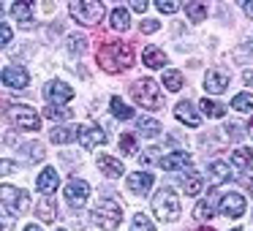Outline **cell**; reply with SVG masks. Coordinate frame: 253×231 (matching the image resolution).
Instances as JSON below:
<instances>
[{
  "mask_svg": "<svg viewBox=\"0 0 253 231\" xmlns=\"http://www.w3.org/2000/svg\"><path fill=\"white\" fill-rule=\"evenodd\" d=\"M133 46L128 41H106L104 46L98 49V63L104 71L109 74H120L126 68L133 66Z\"/></svg>",
  "mask_w": 253,
  "mask_h": 231,
  "instance_id": "6da1fadb",
  "label": "cell"
},
{
  "mask_svg": "<svg viewBox=\"0 0 253 231\" xmlns=\"http://www.w3.org/2000/svg\"><path fill=\"white\" fill-rule=\"evenodd\" d=\"M68 14H71L74 22L87 28V25H98L101 19H104L106 6L98 3V0H71V3H68Z\"/></svg>",
  "mask_w": 253,
  "mask_h": 231,
  "instance_id": "7a4b0ae2",
  "label": "cell"
},
{
  "mask_svg": "<svg viewBox=\"0 0 253 231\" xmlns=\"http://www.w3.org/2000/svg\"><path fill=\"white\" fill-rule=\"evenodd\" d=\"M131 98L144 109H161L164 106V93L153 79H136L131 84Z\"/></svg>",
  "mask_w": 253,
  "mask_h": 231,
  "instance_id": "3957f363",
  "label": "cell"
},
{
  "mask_svg": "<svg viewBox=\"0 0 253 231\" xmlns=\"http://www.w3.org/2000/svg\"><path fill=\"white\" fill-rule=\"evenodd\" d=\"M153 215L164 223H171V220L180 218V201H177L171 188H161L153 196Z\"/></svg>",
  "mask_w": 253,
  "mask_h": 231,
  "instance_id": "277c9868",
  "label": "cell"
},
{
  "mask_svg": "<svg viewBox=\"0 0 253 231\" xmlns=\"http://www.w3.org/2000/svg\"><path fill=\"white\" fill-rule=\"evenodd\" d=\"M120 220H123V212H120V204H117L115 198H101L98 207L93 209V223L101 226V229H106V231L117 229Z\"/></svg>",
  "mask_w": 253,
  "mask_h": 231,
  "instance_id": "5b68a950",
  "label": "cell"
},
{
  "mask_svg": "<svg viewBox=\"0 0 253 231\" xmlns=\"http://www.w3.org/2000/svg\"><path fill=\"white\" fill-rule=\"evenodd\" d=\"M8 122H11L14 128H22V131H39L41 128V117L39 112L33 109V106L28 104H14L11 109L6 112Z\"/></svg>",
  "mask_w": 253,
  "mask_h": 231,
  "instance_id": "8992f818",
  "label": "cell"
},
{
  "mask_svg": "<svg viewBox=\"0 0 253 231\" xmlns=\"http://www.w3.org/2000/svg\"><path fill=\"white\" fill-rule=\"evenodd\" d=\"M0 204H6L11 212H25L30 207V196L28 191L14 185H0Z\"/></svg>",
  "mask_w": 253,
  "mask_h": 231,
  "instance_id": "52a82bcc",
  "label": "cell"
},
{
  "mask_svg": "<svg viewBox=\"0 0 253 231\" xmlns=\"http://www.w3.org/2000/svg\"><path fill=\"white\" fill-rule=\"evenodd\" d=\"M245 207H248V201H245L242 193H223L220 201L215 204V212L223 215V218H242V215H245Z\"/></svg>",
  "mask_w": 253,
  "mask_h": 231,
  "instance_id": "ba28073f",
  "label": "cell"
},
{
  "mask_svg": "<svg viewBox=\"0 0 253 231\" xmlns=\"http://www.w3.org/2000/svg\"><path fill=\"white\" fill-rule=\"evenodd\" d=\"M66 201L71 204L74 209H82V207H87V201H90V185L84 180H68L66 182Z\"/></svg>",
  "mask_w": 253,
  "mask_h": 231,
  "instance_id": "9c48e42d",
  "label": "cell"
},
{
  "mask_svg": "<svg viewBox=\"0 0 253 231\" xmlns=\"http://www.w3.org/2000/svg\"><path fill=\"white\" fill-rule=\"evenodd\" d=\"M77 139L84 150H93V147H101V144L109 142V133L98 125H79L77 128Z\"/></svg>",
  "mask_w": 253,
  "mask_h": 231,
  "instance_id": "30bf717a",
  "label": "cell"
},
{
  "mask_svg": "<svg viewBox=\"0 0 253 231\" xmlns=\"http://www.w3.org/2000/svg\"><path fill=\"white\" fill-rule=\"evenodd\" d=\"M44 98L49 101V104H66V101L74 98V87L66 82H60V79H52V82L44 84Z\"/></svg>",
  "mask_w": 253,
  "mask_h": 231,
  "instance_id": "8fae6325",
  "label": "cell"
},
{
  "mask_svg": "<svg viewBox=\"0 0 253 231\" xmlns=\"http://www.w3.org/2000/svg\"><path fill=\"white\" fill-rule=\"evenodd\" d=\"M204 90L212 95H220L229 90V74L223 71V68H210L207 77H204Z\"/></svg>",
  "mask_w": 253,
  "mask_h": 231,
  "instance_id": "7c38bea8",
  "label": "cell"
},
{
  "mask_svg": "<svg viewBox=\"0 0 253 231\" xmlns=\"http://www.w3.org/2000/svg\"><path fill=\"white\" fill-rule=\"evenodd\" d=\"M0 79H3V84H6V87H11V90H25V87H28V82H30L28 71H25V68H19V66L3 68V71H0Z\"/></svg>",
  "mask_w": 253,
  "mask_h": 231,
  "instance_id": "4fadbf2b",
  "label": "cell"
},
{
  "mask_svg": "<svg viewBox=\"0 0 253 231\" xmlns=\"http://www.w3.org/2000/svg\"><path fill=\"white\" fill-rule=\"evenodd\" d=\"M158 166L164 171H180V169H191L193 166V155L191 153H169L158 160Z\"/></svg>",
  "mask_w": 253,
  "mask_h": 231,
  "instance_id": "5bb4252c",
  "label": "cell"
},
{
  "mask_svg": "<svg viewBox=\"0 0 253 231\" xmlns=\"http://www.w3.org/2000/svg\"><path fill=\"white\" fill-rule=\"evenodd\" d=\"M174 117L182 122V125H188V128L202 125V115L196 112V106H193L191 101H180V104L174 106Z\"/></svg>",
  "mask_w": 253,
  "mask_h": 231,
  "instance_id": "9a60e30c",
  "label": "cell"
},
{
  "mask_svg": "<svg viewBox=\"0 0 253 231\" xmlns=\"http://www.w3.org/2000/svg\"><path fill=\"white\" fill-rule=\"evenodd\" d=\"M57 185H60V174H57L52 166H46L39 174V180H36V188H39V193H44V196H52V193L57 191Z\"/></svg>",
  "mask_w": 253,
  "mask_h": 231,
  "instance_id": "2e32d148",
  "label": "cell"
},
{
  "mask_svg": "<svg viewBox=\"0 0 253 231\" xmlns=\"http://www.w3.org/2000/svg\"><path fill=\"white\" fill-rule=\"evenodd\" d=\"M155 182V174H144V171H136V174L128 177V191L133 196H147V191L153 188Z\"/></svg>",
  "mask_w": 253,
  "mask_h": 231,
  "instance_id": "e0dca14e",
  "label": "cell"
},
{
  "mask_svg": "<svg viewBox=\"0 0 253 231\" xmlns=\"http://www.w3.org/2000/svg\"><path fill=\"white\" fill-rule=\"evenodd\" d=\"M142 63L150 68V71H155V68H164L166 63H169V57H166L158 46H147V49L142 52Z\"/></svg>",
  "mask_w": 253,
  "mask_h": 231,
  "instance_id": "ac0fdd59",
  "label": "cell"
},
{
  "mask_svg": "<svg viewBox=\"0 0 253 231\" xmlns=\"http://www.w3.org/2000/svg\"><path fill=\"white\" fill-rule=\"evenodd\" d=\"M30 11H33V6H30V3H14V6H11V14H14V19L19 22V28H25V30L36 28Z\"/></svg>",
  "mask_w": 253,
  "mask_h": 231,
  "instance_id": "d6986e66",
  "label": "cell"
},
{
  "mask_svg": "<svg viewBox=\"0 0 253 231\" xmlns=\"http://www.w3.org/2000/svg\"><path fill=\"white\" fill-rule=\"evenodd\" d=\"M98 169L104 171L106 177H112V180H117L120 174H126V169H123V163L117 158H109V155H101L98 158Z\"/></svg>",
  "mask_w": 253,
  "mask_h": 231,
  "instance_id": "ffe728a7",
  "label": "cell"
},
{
  "mask_svg": "<svg viewBox=\"0 0 253 231\" xmlns=\"http://www.w3.org/2000/svg\"><path fill=\"white\" fill-rule=\"evenodd\" d=\"M231 163H234L240 171L253 169V150H248V147H237L234 153H231Z\"/></svg>",
  "mask_w": 253,
  "mask_h": 231,
  "instance_id": "44dd1931",
  "label": "cell"
},
{
  "mask_svg": "<svg viewBox=\"0 0 253 231\" xmlns=\"http://www.w3.org/2000/svg\"><path fill=\"white\" fill-rule=\"evenodd\" d=\"M19 153H25L22 163H39V160H44V144L41 142H28V144H22Z\"/></svg>",
  "mask_w": 253,
  "mask_h": 231,
  "instance_id": "7402d4cb",
  "label": "cell"
},
{
  "mask_svg": "<svg viewBox=\"0 0 253 231\" xmlns=\"http://www.w3.org/2000/svg\"><path fill=\"white\" fill-rule=\"evenodd\" d=\"M180 185H182V191H185L188 196H193V198H196L199 193L204 191V182H202V177H199V174H193V171H191V174H182Z\"/></svg>",
  "mask_w": 253,
  "mask_h": 231,
  "instance_id": "603a6c76",
  "label": "cell"
},
{
  "mask_svg": "<svg viewBox=\"0 0 253 231\" xmlns=\"http://www.w3.org/2000/svg\"><path fill=\"white\" fill-rule=\"evenodd\" d=\"M74 139H77V128H71V125H57L49 131V142H55V144H68Z\"/></svg>",
  "mask_w": 253,
  "mask_h": 231,
  "instance_id": "cb8c5ba5",
  "label": "cell"
},
{
  "mask_svg": "<svg viewBox=\"0 0 253 231\" xmlns=\"http://www.w3.org/2000/svg\"><path fill=\"white\" fill-rule=\"evenodd\" d=\"M210 177H212L215 188H218V185H223V182H229V180H231L229 166H226L223 160H210Z\"/></svg>",
  "mask_w": 253,
  "mask_h": 231,
  "instance_id": "d4e9b609",
  "label": "cell"
},
{
  "mask_svg": "<svg viewBox=\"0 0 253 231\" xmlns=\"http://www.w3.org/2000/svg\"><path fill=\"white\" fill-rule=\"evenodd\" d=\"M109 25L115 30H120V33L131 28V14H128V8H115V11L109 14Z\"/></svg>",
  "mask_w": 253,
  "mask_h": 231,
  "instance_id": "484cf974",
  "label": "cell"
},
{
  "mask_svg": "<svg viewBox=\"0 0 253 231\" xmlns=\"http://www.w3.org/2000/svg\"><path fill=\"white\" fill-rule=\"evenodd\" d=\"M199 106H202L204 117H210V120H218V117L226 115V106H223V104H215V101H210V98L199 101Z\"/></svg>",
  "mask_w": 253,
  "mask_h": 231,
  "instance_id": "4316f807",
  "label": "cell"
},
{
  "mask_svg": "<svg viewBox=\"0 0 253 231\" xmlns=\"http://www.w3.org/2000/svg\"><path fill=\"white\" fill-rule=\"evenodd\" d=\"M136 128H139V133L142 136H158L164 128H161V122L158 120H153V117H142V120L136 122Z\"/></svg>",
  "mask_w": 253,
  "mask_h": 231,
  "instance_id": "83f0119b",
  "label": "cell"
},
{
  "mask_svg": "<svg viewBox=\"0 0 253 231\" xmlns=\"http://www.w3.org/2000/svg\"><path fill=\"white\" fill-rule=\"evenodd\" d=\"M109 106H112V115H115L117 120H131V117H133V109H131V106L123 104L120 95H115V98L109 101Z\"/></svg>",
  "mask_w": 253,
  "mask_h": 231,
  "instance_id": "f1b7e54d",
  "label": "cell"
},
{
  "mask_svg": "<svg viewBox=\"0 0 253 231\" xmlns=\"http://www.w3.org/2000/svg\"><path fill=\"white\" fill-rule=\"evenodd\" d=\"M44 117H49V120H71L74 117V109H66V106H57V104H49L44 109Z\"/></svg>",
  "mask_w": 253,
  "mask_h": 231,
  "instance_id": "f546056e",
  "label": "cell"
},
{
  "mask_svg": "<svg viewBox=\"0 0 253 231\" xmlns=\"http://www.w3.org/2000/svg\"><path fill=\"white\" fill-rule=\"evenodd\" d=\"M164 84L169 93H180L182 84H185V79H182L180 71H164Z\"/></svg>",
  "mask_w": 253,
  "mask_h": 231,
  "instance_id": "4dcf8cb0",
  "label": "cell"
},
{
  "mask_svg": "<svg viewBox=\"0 0 253 231\" xmlns=\"http://www.w3.org/2000/svg\"><path fill=\"white\" fill-rule=\"evenodd\" d=\"M185 14H188L191 22H204V17H207V6H204V3H188Z\"/></svg>",
  "mask_w": 253,
  "mask_h": 231,
  "instance_id": "1f68e13d",
  "label": "cell"
},
{
  "mask_svg": "<svg viewBox=\"0 0 253 231\" xmlns=\"http://www.w3.org/2000/svg\"><path fill=\"white\" fill-rule=\"evenodd\" d=\"M231 109H237V112H251V109H253V93H240V95H234V101H231Z\"/></svg>",
  "mask_w": 253,
  "mask_h": 231,
  "instance_id": "d6a6232c",
  "label": "cell"
},
{
  "mask_svg": "<svg viewBox=\"0 0 253 231\" xmlns=\"http://www.w3.org/2000/svg\"><path fill=\"white\" fill-rule=\"evenodd\" d=\"M36 215H39L44 223L55 220V204H52V198H41V204H39V209H36Z\"/></svg>",
  "mask_w": 253,
  "mask_h": 231,
  "instance_id": "836d02e7",
  "label": "cell"
},
{
  "mask_svg": "<svg viewBox=\"0 0 253 231\" xmlns=\"http://www.w3.org/2000/svg\"><path fill=\"white\" fill-rule=\"evenodd\" d=\"M128 231H155V226H153V220L147 218V215H133V220H131V229Z\"/></svg>",
  "mask_w": 253,
  "mask_h": 231,
  "instance_id": "e575fe53",
  "label": "cell"
},
{
  "mask_svg": "<svg viewBox=\"0 0 253 231\" xmlns=\"http://www.w3.org/2000/svg\"><path fill=\"white\" fill-rule=\"evenodd\" d=\"M84 49H87V38H82V36H68V52L71 55H82Z\"/></svg>",
  "mask_w": 253,
  "mask_h": 231,
  "instance_id": "d590c367",
  "label": "cell"
},
{
  "mask_svg": "<svg viewBox=\"0 0 253 231\" xmlns=\"http://www.w3.org/2000/svg\"><path fill=\"white\" fill-rule=\"evenodd\" d=\"M120 153H126V155H133V153H136V136H131V133H123V136H120Z\"/></svg>",
  "mask_w": 253,
  "mask_h": 231,
  "instance_id": "8d00e7d4",
  "label": "cell"
},
{
  "mask_svg": "<svg viewBox=\"0 0 253 231\" xmlns=\"http://www.w3.org/2000/svg\"><path fill=\"white\" fill-rule=\"evenodd\" d=\"M155 8H158L161 14H177L180 3H177V0H158V3H155Z\"/></svg>",
  "mask_w": 253,
  "mask_h": 231,
  "instance_id": "74e56055",
  "label": "cell"
},
{
  "mask_svg": "<svg viewBox=\"0 0 253 231\" xmlns=\"http://www.w3.org/2000/svg\"><path fill=\"white\" fill-rule=\"evenodd\" d=\"M11 171H17V160L0 158V177H6V174H11Z\"/></svg>",
  "mask_w": 253,
  "mask_h": 231,
  "instance_id": "f35d334b",
  "label": "cell"
},
{
  "mask_svg": "<svg viewBox=\"0 0 253 231\" xmlns=\"http://www.w3.org/2000/svg\"><path fill=\"white\" fill-rule=\"evenodd\" d=\"M14 229V218L6 212H0V231H11Z\"/></svg>",
  "mask_w": 253,
  "mask_h": 231,
  "instance_id": "ab89813d",
  "label": "cell"
},
{
  "mask_svg": "<svg viewBox=\"0 0 253 231\" xmlns=\"http://www.w3.org/2000/svg\"><path fill=\"white\" fill-rule=\"evenodd\" d=\"M8 41H11V28H8V25H0V49H3Z\"/></svg>",
  "mask_w": 253,
  "mask_h": 231,
  "instance_id": "60d3db41",
  "label": "cell"
},
{
  "mask_svg": "<svg viewBox=\"0 0 253 231\" xmlns=\"http://www.w3.org/2000/svg\"><path fill=\"white\" fill-rule=\"evenodd\" d=\"M155 153H158V150H153V147H150V150H144V153H142V158H139V160H142L144 166L155 163Z\"/></svg>",
  "mask_w": 253,
  "mask_h": 231,
  "instance_id": "b9f144b4",
  "label": "cell"
},
{
  "mask_svg": "<svg viewBox=\"0 0 253 231\" xmlns=\"http://www.w3.org/2000/svg\"><path fill=\"white\" fill-rule=\"evenodd\" d=\"M158 28H161V22H155V19H147V22H142V33H155Z\"/></svg>",
  "mask_w": 253,
  "mask_h": 231,
  "instance_id": "7bdbcfd3",
  "label": "cell"
},
{
  "mask_svg": "<svg viewBox=\"0 0 253 231\" xmlns=\"http://www.w3.org/2000/svg\"><path fill=\"white\" fill-rule=\"evenodd\" d=\"M226 131H229L231 139H242V128L240 125H231V122H229V125H226Z\"/></svg>",
  "mask_w": 253,
  "mask_h": 231,
  "instance_id": "ee69618b",
  "label": "cell"
},
{
  "mask_svg": "<svg viewBox=\"0 0 253 231\" xmlns=\"http://www.w3.org/2000/svg\"><path fill=\"white\" fill-rule=\"evenodd\" d=\"M242 82H245L248 87H253V71H251V68H248V71L242 74Z\"/></svg>",
  "mask_w": 253,
  "mask_h": 231,
  "instance_id": "f6af8a7d",
  "label": "cell"
},
{
  "mask_svg": "<svg viewBox=\"0 0 253 231\" xmlns=\"http://www.w3.org/2000/svg\"><path fill=\"white\" fill-rule=\"evenodd\" d=\"M133 11H147V3H142V0H136V3H131Z\"/></svg>",
  "mask_w": 253,
  "mask_h": 231,
  "instance_id": "bcb514c9",
  "label": "cell"
},
{
  "mask_svg": "<svg viewBox=\"0 0 253 231\" xmlns=\"http://www.w3.org/2000/svg\"><path fill=\"white\" fill-rule=\"evenodd\" d=\"M242 11H245V14H248V17H251V19H253V0H248L245 6H242Z\"/></svg>",
  "mask_w": 253,
  "mask_h": 231,
  "instance_id": "7dc6e473",
  "label": "cell"
},
{
  "mask_svg": "<svg viewBox=\"0 0 253 231\" xmlns=\"http://www.w3.org/2000/svg\"><path fill=\"white\" fill-rule=\"evenodd\" d=\"M25 231H41V226H36V223H30V226H25Z\"/></svg>",
  "mask_w": 253,
  "mask_h": 231,
  "instance_id": "c3c4849f",
  "label": "cell"
},
{
  "mask_svg": "<svg viewBox=\"0 0 253 231\" xmlns=\"http://www.w3.org/2000/svg\"><path fill=\"white\" fill-rule=\"evenodd\" d=\"M248 133H251V139H253V120L248 122Z\"/></svg>",
  "mask_w": 253,
  "mask_h": 231,
  "instance_id": "681fc988",
  "label": "cell"
},
{
  "mask_svg": "<svg viewBox=\"0 0 253 231\" xmlns=\"http://www.w3.org/2000/svg\"><path fill=\"white\" fill-rule=\"evenodd\" d=\"M199 231H215V229H210V226H204V229H199Z\"/></svg>",
  "mask_w": 253,
  "mask_h": 231,
  "instance_id": "f907efd6",
  "label": "cell"
},
{
  "mask_svg": "<svg viewBox=\"0 0 253 231\" xmlns=\"http://www.w3.org/2000/svg\"><path fill=\"white\" fill-rule=\"evenodd\" d=\"M0 17H3V3H0Z\"/></svg>",
  "mask_w": 253,
  "mask_h": 231,
  "instance_id": "816d5d0a",
  "label": "cell"
},
{
  "mask_svg": "<svg viewBox=\"0 0 253 231\" xmlns=\"http://www.w3.org/2000/svg\"><path fill=\"white\" fill-rule=\"evenodd\" d=\"M231 231H242V229H231Z\"/></svg>",
  "mask_w": 253,
  "mask_h": 231,
  "instance_id": "f5cc1de1",
  "label": "cell"
},
{
  "mask_svg": "<svg viewBox=\"0 0 253 231\" xmlns=\"http://www.w3.org/2000/svg\"><path fill=\"white\" fill-rule=\"evenodd\" d=\"M57 231H66V229H57Z\"/></svg>",
  "mask_w": 253,
  "mask_h": 231,
  "instance_id": "db71d44e",
  "label": "cell"
}]
</instances>
